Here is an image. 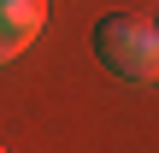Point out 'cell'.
Segmentation results:
<instances>
[{"instance_id":"3957f363","label":"cell","mask_w":159,"mask_h":153,"mask_svg":"<svg viewBox=\"0 0 159 153\" xmlns=\"http://www.w3.org/2000/svg\"><path fill=\"white\" fill-rule=\"evenodd\" d=\"M0 153H6V147H0Z\"/></svg>"},{"instance_id":"6da1fadb","label":"cell","mask_w":159,"mask_h":153,"mask_svg":"<svg viewBox=\"0 0 159 153\" xmlns=\"http://www.w3.org/2000/svg\"><path fill=\"white\" fill-rule=\"evenodd\" d=\"M94 53L112 65V77H124L136 88L159 83V24H148V18H130V12L100 18L94 24Z\"/></svg>"},{"instance_id":"7a4b0ae2","label":"cell","mask_w":159,"mask_h":153,"mask_svg":"<svg viewBox=\"0 0 159 153\" xmlns=\"http://www.w3.org/2000/svg\"><path fill=\"white\" fill-rule=\"evenodd\" d=\"M41 29H47V0H0V65L35 47Z\"/></svg>"}]
</instances>
